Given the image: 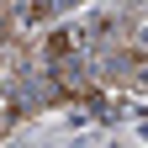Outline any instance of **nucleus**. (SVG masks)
Returning <instances> with one entry per match:
<instances>
[{"mask_svg":"<svg viewBox=\"0 0 148 148\" xmlns=\"http://www.w3.org/2000/svg\"><path fill=\"white\" fill-rule=\"evenodd\" d=\"M16 122H21V101H16L11 90H0V138H5Z\"/></svg>","mask_w":148,"mask_h":148,"instance_id":"f257e3e1","label":"nucleus"},{"mask_svg":"<svg viewBox=\"0 0 148 148\" xmlns=\"http://www.w3.org/2000/svg\"><path fill=\"white\" fill-rule=\"evenodd\" d=\"M11 5H16V0H0V21H5V16H11Z\"/></svg>","mask_w":148,"mask_h":148,"instance_id":"f03ea898","label":"nucleus"}]
</instances>
